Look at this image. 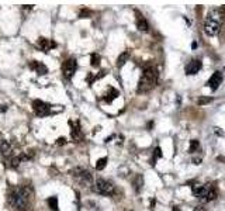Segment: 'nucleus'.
<instances>
[{
    "mask_svg": "<svg viewBox=\"0 0 225 211\" xmlns=\"http://www.w3.org/2000/svg\"><path fill=\"white\" fill-rule=\"evenodd\" d=\"M33 197H34L33 187L24 185L11 190L10 196H9V203L16 211H30Z\"/></svg>",
    "mask_w": 225,
    "mask_h": 211,
    "instance_id": "obj_1",
    "label": "nucleus"
},
{
    "mask_svg": "<svg viewBox=\"0 0 225 211\" xmlns=\"http://www.w3.org/2000/svg\"><path fill=\"white\" fill-rule=\"evenodd\" d=\"M158 82V72L153 68H146L138 82V93H145L153 89Z\"/></svg>",
    "mask_w": 225,
    "mask_h": 211,
    "instance_id": "obj_2",
    "label": "nucleus"
},
{
    "mask_svg": "<svg viewBox=\"0 0 225 211\" xmlns=\"http://www.w3.org/2000/svg\"><path fill=\"white\" fill-rule=\"evenodd\" d=\"M193 194L203 201H212L217 198L218 191L214 185H194L193 186Z\"/></svg>",
    "mask_w": 225,
    "mask_h": 211,
    "instance_id": "obj_3",
    "label": "nucleus"
},
{
    "mask_svg": "<svg viewBox=\"0 0 225 211\" xmlns=\"http://www.w3.org/2000/svg\"><path fill=\"white\" fill-rule=\"evenodd\" d=\"M70 173H72V176L75 177V180H76L79 185H82L83 187H89V186H92L93 177H92V175H90V172H87L86 169L75 168Z\"/></svg>",
    "mask_w": 225,
    "mask_h": 211,
    "instance_id": "obj_4",
    "label": "nucleus"
},
{
    "mask_svg": "<svg viewBox=\"0 0 225 211\" xmlns=\"http://www.w3.org/2000/svg\"><path fill=\"white\" fill-rule=\"evenodd\" d=\"M94 191L103 196H112L114 194V185L109 180L104 179H99L94 185Z\"/></svg>",
    "mask_w": 225,
    "mask_h": 211,
    "instance_id": "obj_5",
    "label": "nucleus"
},
{
    "mask_svg": "<svg viewBox=\"0 0 225 211\" xmlns=\"http://www.w3.org/2000/svg\"><path fill=\"white\" fill-rule=\"evenodd\" d=\"M76 68H77V63H76V61L73 59V58L66 59L65 62H63V65H62L63 76H65L66 79H72L73 75H75V72H76Z\"/></svg>",
    "mask_w": 225,
    "mask_h": 211,
    "instance_id": "obj_6",
    "label": "nucleus"
},
{
    "mask_svg": "<svg viewBox=\"0 0 225 211\" xmlns=\"http://www.w3.org/2000/svg\"><path fill=\"white\" fill-rule=\"evenodd\" d=\"M33 107H34V113L38 117H45L51 113V106L41 102V100H34Z\"/></svg>",
    "mask_w": 225,
    "mask_h": 211,
    "instance_id": "obj_7",
    "label": "nucleus"
},
{
    "mask_svg": "<svg viewBox=\"0 0 225 211\" xmlns=\"http://www.w3.org/2000/svg\"><path fill=\"white\" fill-rule=\"evenodd\" d=\"M218 31H219V23H217L214 20H210V18L204 23V33L207 35L214 37L218 34Z\"/></svg>",
    "mask_w": 225,
    "mask_h": 211,
    "instance_id": "obj_8",
    "label": "nucleus"
},
{
    "mask_svg": "<svg viewBox=\"0 0 225 211\" xmlns=\"http://www.w3.org/2000/svg\"><path fill=\"white\" fill-rule=\"evenodd\" d=\"M69 125L72 127V131H70V137L75 142H80L83 139V134H82V129H80V125L79 122H73V121H69Z\"/></svg>",
    "mask_w": 225,
    "mask_h": 211,
    "instance_id": "obj_9",
    "label": "nucleus"
},
{
    "mask_svg": "<svg viewBox=\"0 0 225 211\" xmlns=\"http://www.w3.org/2000/svg\"><path fill=\"white\" fill-rule=\"evenodd\" d=\"M37 45H38V48H40L41 51H44V52H48V51H51L52 48H55L56 46V42L52 40H48V38H44V37H41L40 40L37 41Z\"/></svg>",
    "mask_w": 225,
    "mask_h": 211,
    "instance_id": "obj_10",
    "label": "nucleus"
},
{
    "mask_svg": "<svg viewBox=\"0 0 225 211\" xmlns=\"http://www.w3.org/2000/svg\"><path fill=\"white\" fill-rule=\"evenodd\" d=\"M222 82V73L219 72V70H217V72L212 73V76L208 79V82H207V86L208 87H211L212 90H217L219 87V85H221Z\"/></svg>",
    "mask_w": 225,
    "mask_h": 211,
    "instance_id": "obj_11",
    "label": "nucleus"
},
{
    "mask_svg": "<svg viewBox=\"0 0 225 211\" xmlns=\"http://www.w3.org/2000/svg\"><path fill=\"white\" fill-rule=\"evenodd\" d=\"M201 69V61L200 59H193L191 62H189L186 65V73L187 75H195L199 73V70Z\"/></svg>",
    "mask_w": 225,
    "mask_h": 211,
    "instance_id": "obj_12",
    "label": "nucleus"
},
{
    "mask_svg": "<svg viewBox=\"0 0 225 211\" xmlns=\"http://www.w3.org/2000/svg\"><path fill=\"white\" fill-rule=\"evenodd\" d=\"M225 17V9H214L210 11V20H214L217 23H219V20H224Z\"/></svg>",
    "mask_w": 225,
    "mask_h": 211,
    "instance_id": "obj_13",
    "label": "nucleus"
},
{
    "mask_svg": "<svg viewBox=\"0 0 225 211\" xmlns=\"http://www.w3.org/2000/svg\"><path fill=\"white\" fill-rule=\"evenodd\" d=\"M30 65H31V68H33V69L38 73V75H45V73H48V68H46L42 62H38V61H31Z\"/></svg>",
    "mask_w": 225,
    "mask_h": 211,
    "instance_id": "obj_14",
    "label": "nucleus"
},
{
    "mask_svg": "<svg viewBox=\"0 0 225 211\" xmlns=\"http://www.w3.org/2000/svg\"><path fill=\"white\" fill-rule=\"evenodd\" d=\"M136 28H138L139 31H144V33L149 30V24H148V21H146L142 16H138V18H136Z\"/></svg>",
    "mask_w": 225,
    "mask_h": 211,
    "instance_id": "obj_15",
    "label": "nucleus"
},
{
    "mask_svg": "<svg viewBox=\"0 0 225 211\" xmlns=\"http://www.w3.org/2000/svg\"><path fill=\"white\" fill-rule=\"evenodd\" d=\"M134 189H135V191L136 193H139L141 191V189H142V186H144V177H142V175H136L135 177H134Z\"/></svg>",
    "mask_w": 225,
    "mask_h": 211,
    "instance_id": "obj_16",
    "label": "nucleus"
},
{
    "mask_svg": "<svg viewBox=\"0 0 225 211\" xmlns=\"http://www.w3.org/2000/svg\"><path fill=\"white\" fill-rule=\"evenodd\" d=\"M128 58H129V51H125V52H123L121 55L118 56V59H117V66H118V68L124 66V63L128 61Z\"/></svg>",
    "mask_w": 225,
    "mask_h": 211,
    "instance_id": "obj_17",
    "label": "nucleus"
},
{
    "mask_svg": "<svg viewBox=\"0 0 225 211\" xmlns=\"http://www.w3.org/2000/svg\"><path fill=\"white\" fill-rule=\"evenodd\" d=\"M117 96H118V90H116V89H112V87H110L109 89V93L106 94V97H104V100L106 102H112V100L116 99Z\"/></svg>",
    "mask_w": 225,
    "mask_h": 211,
    "instance_id": "obj_18",
    "label": "nucleus"
},
{
    "mask_svg": "<svg viewBox=\"0 0 225 211\" xmlns=\"http://www.w3.org/2000/svg\"><path fill=\"white\" fill-rule=\"evenodd\" d=\"M9 152H10V144L7 141H0V153L7 155Z\"/></svg>",
    "mask_w": 225,
    "mask_h": 211,
    "instance_id": "obj_19",
    "label": "nucleus"
},
{
    "mask_svg": "<svg viewBox=\"0 0 225 211\" xmlns=\"http://www.w3.org/2000/svg\"><path fill=\"white\" fill-rule=\"evenodd\" d=\"M200 149V142L197 141V139H191L190 141V148H189V151L191 152V153H194V152H197Z\"/></svg>",
    "mask_w": 225,
    "mask_h": 211,
    "instance_id": "obj_20",
    "label": "nucleus"
},
{
    "mask_svg": "<svg viewBox=\"0 0 225 211\" xmlns=\"http://www.w3.org/2000/svg\"><path fill=\"white\" fill-rule=\"evenodd\" d=\"M48 205H49L53 211H58V198L56 197H49L48 198Z\"/></svg>",
    "mask_w": 225,
    "mask_h": 211,
    "instance_id": "obj_21",
    "label": "nucleus"
},
{
    "mask_svg": "<svg viewBox=\"0 0 225 211\" xmlns=\"http://www.w3.org/2000/svg\"><path fill=\"white\" fill-rule=\"evenodd\" d=\"M211 102H212L211 97L201 96V97H199V100H197V104H199V106H204V104H208V103H211Z\"/></svg>",
    "mask_w": 225,
    "mask_h": 211,
    "instance_id": "obj_22",
    "label": "nucleus"
},
{
    "mask_svg": "<svg viewBox=\"0 0 225 211\" xmlns=\"http://www.w3.org/2000/svg\"><path fill=\"white\" fill-rule=\"evenodd\" d=\"M106 165H107V158H101V159H99V161H97L96 169H97V170H103V169L106 168Z\"/></svg>",
    "mask_w": 225,
    "mask_h": 211,
    "instance_id": "obj_23",
    "label": "nucleus"
},
{
    "mask_svg": "<svg viewBox=\"0 0 225 211\" xmlns=\"http://www.w3.org/2000/svg\"><path fill=\"white\" fill-rule=\"evenodd\" d=\"M158 158H162V149L159 148V146L155 149V153H153V156H152V161H151V165H155V162Z\"/></svg>",
    "mask_w": 225,
    "mask_h": 211,
    "instance_id": "obj_24",
    "label": "nucleus"
},
{
    "mask_svg": "<svg viewBox=\"0 0 225 211\" xmlns=\"http://www.w3.org/2000/svg\"><path fill=\"white\" fill-rule=\"evenodd\" d=\"M100 63V56L97 54H93L92 55V66H99Z\"/></svg>",
    "mask_w": 225,
    "mask_h": 211,
    "instance_id": "obj_25",
    "label": "nucleus"
},
{
    "mask_svg": "<svg viewBox=\"0 0 225 211\" xmlns=\"http://www.w3.org/2000/svg\"><path fill=\"white\" fill-rule=\"evenodd\" d=\"M20 162H21V159L17 158V156H16V158H11L10 159V166H11V168H17V166L20 165Z\"/></svg>",
    "mask_w": 225,
    "mask_h": 211,
    "instance_id": "obj_26",
    "label": "nucleus"
},
{
    "mask_svg": "<svg viewBox=\"0 0 225 211\" xmlns=\"http://www.w3.org/2000/svg\"><path fill=\"white\" fill-rule=\"evenodd\" d=\"M87 16H90V11H89V10H82V11H80V17L86 18Z\"/></svg>",
    "mask_w": 225,
    "mask_h": 211,
    "instance_id": "obj_27",
    "label": "nucleus"
},
{
    "mask_svg": "<svg viewBox=\"0 0 225 211\" xmlns=\"http://www.w3.org/2000/svg\"><path fill=\"white\" fill-rule=\"evenodd\" d=\"M56 144H58V145H65V144H66V139L63 138H58V141H56Z\"/></svg>",
    "mask_w": 225,
    "mask_h": 211,
    "instance_id": "obj_28",
    "label": "nucleus"
},
{
    "mask_svg": "<svg viewBox=\"0 0 225 211\" xmlns=\"http://www.w3.org/2000/svg\"><path fill=\"white\" fill-rule=\"evenodd\" d=\"M193 163H194V165H200V163H201V158H194L193 159Z\"/></svg>",
    "mask_w": 225,
    "mask_h": 211,
    "instance_id": "obj_29",
    "label": "nucleus"
},
{
    "mask_svg": "<svg viewBox=\"0 0 225 211\" xmlns=\"http://www.w3.org/2000/svg\"><path fill=\"white\" fill-rule=\"evenodd\" d=\"M214 129H215V134H217V135H221V137L224 135V132H222L219 128H214Z\"/></svg>",
    "mask_w": 225,
    "mask_h": 211,
    "instance_id": "obj_30",
    "label": "nucleus"
},
{
    "mask_svg": "<svg viewBox=\"0 0 225 211\" xmlns=\"http://www.w3.org/2000/svg\"><path fill=\"white\" fill-rule=\"evenodd\" d=\"M194 211H204V208H203V207H200V205H197V207L194 208Z\"/></svg>",
    "mask_w": 225,
    "mask_h": 211,
    "instance_id": "obj_31",
    "label": "nucleus"
},
{
    "mask_svg": "<svg viewBox=\"0 0 225 211\" xmlns=\"http://www.w3.org/2000/svg\"><path fill=\"white\" fill-rule=\"evenodd\" d=\"M173 211H180L179 207H173Z\"/></svg>",
    "mask_w": 225,
    "mask_h": 211,
    "instance_id": "obj_32",
    "label": "nucleus"
}]
</instances>
